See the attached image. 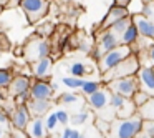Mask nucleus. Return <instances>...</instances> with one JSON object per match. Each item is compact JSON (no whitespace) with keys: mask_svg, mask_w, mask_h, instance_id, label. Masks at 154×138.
Listing matches in <instances>:
<instances>
[{"mask_svg":"<svg viewBox=\"0 0 154 138\" xmlns=\"http://www.w3.org/2000/svg\"><path fill=\"white\" fill-rule=\"evenodd\" d=\"M8 48H10V40L7 38V35L4 32H0V55L5 53Z\"/></svg>","mask_w":154,"mask_h":138,"instance_id":"obj_32","label":"nucleus"},{"mask_svg":"<svg viewBox=\"0 0 154 138\" xmlns=\"http://www.w3.org/2000/svg\"><path fill=\"white\" fill-rule=\"evenodd\" d=\"M55 90L51 88V83L45 78H37L30 85V98L32 100H51Z\"/></svg>","mask_w":154,"mask_h":138,"instance_id":"obj_8","label":"nucleus"},{"mask_svg":"<svg viewBox=\"0 0 154 138\" xmlns=\"http://www.w3.org/2000/svg\"><path fill=\"white\" fill-rule=\"evenodd\" d=\"M70 138H85V135H83V133H80L78 130H71Z\"/></svg>","mask_w":154,"mask_h":138,"instance_id":"obj_38","label":"nucleus"},{"mask_svg":"<svg viewBox=\"0 0 154 138\" xmlns=\"http://www.w3.org/2000/svg\"><path fill=\"white\" fill-rule=\"evenodd\" d=\"M101 88V83L100 82H94V80H85L83 87H81V93L85 95V97H88V95L94 93L96 90H100Z\"/></svg>","mask_w":154,"mask_h":138,"instance_id":"obj_25","label":"nucleus"},{"mask_svg":"<svg viewBox=\"0 0 154 138\" xmlns=\"http://www.w3.org/2000/svg\"><path fill=\"white\" fill-rule=\"evenodd\" d=\"M88 111H80V113H76V115H73V117H70V121L73 125H83L85 121L88 120Z\"/></svg>","mask_w":154,"mask_h":138,"instance_id":"obj_31","label":"nucleus"},{"mask_svg":"<svg viewBox=\"0 0 154 138\" xmlns=\"http://www.w3.org/2000/svg\"><path fill=\"white\" fill-rule=\"evenodd\" d=\"M139 32H137V28H136V25L133 24V20H131V24H129V27L126 28V30L123 32V34L119 35V43L121 45H134L137 40H139Z\"/></svg>","mask_w":154,"mask_h":138,"instance_id":"obj_18","label":"nucleus"},{"mask_svg":"<svg viewBox=\"0 0 154 138\" xmlns=\"http://www.w3.org/2000/svg\"><path fill=\"white\" fill-rule=\"evenodd\" d=\"M109 95H111V91L108 90V88L101 87L100 90H96L94 93L88 95V105H90L93 110L101 111L103 108H106L108 105H109Z\"/></svg>","mask_w":154,"mask_h":138,"instance_id":"obj_14","label":"nucleus"},{"mask_svg":"<svg viewBox=\"0 0 154 138\" xmlns=\"http://www.w3.org/2000/svg\"><path fill=\"white\" fill-rule=\"evenodd\" d=\"M136 111H137V108H136V105L133 103V100H131V98H126L119 110H116V118H129V117H133V115H136Z\"/></svg>","mask_w":154,"mask_h":138,"instance_id":"obj_19","label":"nucleus"},{"mask_svg":"<svg viewBox=\"0 0 154 138\" xmlns=\"http://www.w3.org/2000/svg\"><path fill=\"white\" fill-rule=\"evenodd\" d=\"M143 4H147V2H154V0H141Z\"/></svg>","mask_w":154,"mask_h":138,"instance_id":"obj_42","label":"nucleus"},{"mask_svg":"<svg viewBox=\"0 0 154 138\" xmlns=\"http://www.w3.org/2000/svg\"><path fill=\"white\" fill-rule=\"evenodd\" d=\"M57 118H58V123L68 125V121H70V113H68L66 110H58L57 111Z\"/></svg>","mask_w":154,"mask_h":138,"instance_id":"obj_33","label":"nucleus"},{"mask_svg":"<svg viewBox=\"0 0 154 138\" xmlns=\"http://www.w3.org/2000/svg\"><path fill=\"white\" fill-rule=\"evenodd\" d=\"M70 135H71V128H65V130H63V135H61V136L60 138H70Z\"/></svg>","mask_w":154,"mask_h":138,"instance_id":"obj_39","label":"nucleus"},{"mask_svg":"<svg viewBox=\"0 0 154 138\" xmlns=\"http://www.w3.org/2000/svg\"><path fill=\"white\" fill-rule=\"evenodd\" d=\"M141 14H143L147 20L154 22V2H147V4H144Z\"/></svg>","mask_w":154,"mask_h":138,"instance_id":"obj_30","label":"nucleus"},{"mask_svg":"<svg viewBox=\"0 0 154 138\" xmlns=\"http://www.w3.org/2000/svg\"><path fill=\"white\" fill-rule=\"evenodd\" d=\"M14 80V72L10 68H0V88H8Z\"/></svg>","mask_w":154,"mask_h":138,"instance_id":"obj_24","label":"nucleus"},{"mask_svg":"<svg viewBox=\"0 0 154 138\" xmlns=\"http://www.w3.org/2000/svg\"><path fill=\"white\" fill-rule=\"evenodd\" d=\"M143 130V118L133 115L129 118H114L109 123V138H136Z\"/></svg>","mask_w":154,"mask_h":138,"instance_id":"obj_1","label":"nucleus"},{"mask_svg":"<svg viewBox=\"0 0 154 138\" xmlns=\"http://www.w3.org/2000/svg\"><path fill=\"white\" fill-rule=\"evenodd\" d=\"M129 24H131V15H128V17H123V18H119L118 22H114V24L109 27V30L113 32L114 35L119 37V35L123 34L128 27H129Z\"/></svg>","mask_w":154,"mask_h":138,"instance_id":"obj_22","label":"nucleus"},{"mask_svg":"<svg viewBox=\"0 0 154 138\" xmlns=\"http://www.w3.org/2000/svg\"><path fill=\"white\" fill-rule=\"evenodd\" d=\"M128 15H131L129 10H128V7H121V5L113 4L109 7V10H108V14L104 15V18L101 20L100 27H98V32L108 30V28H109L114 22H118L119 18H123V17H128Z\"/></svg>","mask_w":154,"mask_h":138,"instance_id":"obj_9","label":"nucleus"},{"mask_svg":"<svg viewBox=\"0 0 154 138\" xmlns=\"http://www.w3.org/2000/svg\"><path fill=\"white\" fill-rule=\"evenodd\" d=\"M149 98H151V97L146 93V91H143V90H137L136 93H134L133 97H131V100H133V103H134V105H136V108H139L141 105H144L147 100H149Z\"/></svg>","mask_w":154,"mask_h":138,"instance_id":"obj_27","label":"nucleus"},{"mask_svg":"<svg viewBox=\"0 0 154 138\" xmlns=\"http://www.w3.org/2000/svg\"><path fill=\"white\" fill-rule=\"evenodd\" d=\"M143 120H154V97H151L144 105H141L136 111Z\"/></svg>","mask_w":154,"mask_h":138,"instance_id":"obj_20","label":"nucleus"},{"mask_svg":"<svg viewBox=\"0 0 154 138\" xmlns=\"http://www.w3.org/2000/svg\"><path fill=\"white\" fill-rule=\"evenodd\" d=\"M144 138H154V120H143V130Z\"/></svg>","mask_w":154,"mask_h":138,"instance_id":"obj_28","label":"nucleus"},{"mask_svg":"<svg viewBox=\"0 0 154 138\" xmlns=\"http://www.w3.org/2000/svg\"><path fill=\"white\" fill-rule=\"evenodd\" d=\"M106 88L111 93H118L124 98H131L139 90V83H137L136 75H131V77H123V78H116V80L108 82Z\"/></svg>","mask_w":154,"mask_h":138,"instance_id":"obj_5","label":"nucleus"},{"mask_svg":"<svg viewBox=\"0 0 154 138\" xmlns=\"http://www.w3.org/2000/svg\"><path fill=\"white\" fill-rule=\"evenodd\" d=\"M30 120H32V115H30V110H28V107L25 103L17 105V108L10 115V123L17 130H25Z\"/></svg>","mask_w":154,"mask_h":138,"instance_id":"obj_12","label":"nucleus"},{"mask_svg":"<svg viewBox=\"0 0 154 138\" xmlns=\"http://www.w3.org/2000/svg\"><path fill=\"white\" fill-rule=\"evenodd\" d=\"M91 68L86 67V63H83V62H71L70 67H68V72H70V75H73V77H85V75L90 72Z\"/></svg>","mask_w":154,"mask_h":138,"instance_id":"obj_21","label":"nucleus"},{"mask_svg":"<svg viewBox=\"0 0 154 138\" xmlns=\"http://www.w3.org/2000/svg\"><path fill=\"white\" fill-rule=\"evenodd\" d=\"M0 138H4V131L0 130Z\"/></svg>","mask_w":154,"mask_h":138,"instance_id":"obj_43","label":"nucleus"},{"mask_svg":"<svg viewBox=\"0 0 154 138\" xmlns=\"http://www.w3.org/2000/svg\"><path fill=\"white\" fill-rule=\"evenodd\" d=\"M8 2H10V0H0V5H4V7H7V5H8Z\"/></svg>","mask_w":154,"mask_h":138,"instance_id":"obj_40","label":"nucleus"},{"mask_svg":"<svg viewBox=\"0 0 154 138\" xmlns=\"http://www.w3.org/2000/svg\"><path fill=\"white\" fill-rule=\"evenodd\" d=\"M0 105H2V101H0Z\"/></svg>","mask_w":154,"mask_h":138,"instance_id":"obj_44","label":"nucleus"},{"mask_svg":"<svg viewBox=\"0 0 154 138\" xmlns=\"http://www.w3.org/2000/svg\"><path fill=\"white\" fill-rule=\"evenodd\" d=\"M25 131H27L28 138H47V127H45V120L42 117H33L30 121H28L27 128H25Z\"/></svg>","mask_w":154,"mask_h":138,"instance_id":"obj_15","label":"nucleus"},{"mask_svg":"<svg viewBox=\"0 0 154 138\" xmlns=\"http://www.w3.org/2000/svg\"><path fill=\"white\" fill-rule=\"evenodd\" d=\"M10 138H28V135L25 130H17V128H14V130L10 131Z\"/></svg>","mask_w":154,"mask_h":138,"instance_id":"obj_34","label":"nucleus"},{"mask_svg":"<svg viewBox=\"0 0 154 138\" xmlns=\"http://www.w3.org/2000/svg\"><path fill=\"white\" fill-rule=\"evenodd\" d=\"M50 42L48 40H42V38H37V40H32L28 42L27 45V50H25V55H27L28 60H38V58H45V57H50Z\"/></svg>","mask_w":154,"mask_h":138,"instance_id":"obj_7","label":"nucleus"},{"mask_svg":"<svg viewBox=\"0 0 154 138\" xmlns=\"http://www.w3.org/2000/svg\"><path fill=\"white\" fill-rule=\"evenodd\" d=\"M78 100H80V97H78L76 93H73V91H65V93H61L60 98H58V101L63 103V105H75Z\"/></svg>","mask_w":154,"mask_h":138,"instance_id":"obj_26","label":"nucleus"},{"mask_svg":"<svg viewBox=\"0 0 154 138\" xmlns=\"http://www.w3.org/2000/svg\"><path fill=\"white\" fill-rule=\"evenodd\" d=\"M146 52H147V57H149V62L154 65V43H151L149 47H147Z\"/></svg>","mask_w":154,"mask_h":138,"instance_id":"obj_36","label":"nucleus"},{"mask_svg":"<svg viewBox=\"0 0 154 138\" xmlns=\"http://www.w3.org/2000/svg\"><path fill=\"white\" fill-rule=\"evenodd\" d=\"M28 110H30V115L32 118L33 117H43L50 111V107H51V101L50 100H30L27 103Z\"/></svg>","mask_w":154,"mask_h":138,"instance_id":"obj_17","label":"nucleus"},{"mask_svg":"<svg viewBox=\"0 0 154 138\" xmlns=\"http://www.w3.org/2000/svg\"><path fill=\"white\" fill-rule=\"evenodd\" d=\"M51 67H53V60L50 57H45V58H38V60L33 62L32 65V72L37 78H47L51 72Z\"/></svg>","mask_w":154,"mask_h":138,"instance_id":"obj_16","label":"nucleus"},{"mask_svg":"<svg viewBox=\"0 0 154 138\" xmlns=\"http://www.w3.org/2000/svg\"><path fill=\"white\" fill-rule=\"evenodd\" d=\"M113 4L121 5V7H128V5L131 4V0H113Z\"/></svg>","mask_w":154,"mask_h":138,"instance_id":"obj_37","label":"nucleus"},{"mask_svg":"<svg viewBox=\"0 0 154 138\" xmlns=\"http://www.w3.org/2000/svg\"><path fill=\"white\" fill-rule=\"evenodd\" d=\"M5 10V7H4V5H0V15H2V12H4Z\"/></svg>","mask_w":154,"mask_h":138,"instance_id":"obj_41","label":"nucleus"},{"mask_svg":"<svg viewBox=\"0 0 154 138\" xmlns=\"http://www.w3.org/2000/svg\"><path fill=\"white\" fill-rule=\"evenodd\" d=\"M30 85H32V80L30 77H25V75H17L14 77L12 83L8 85V95L12 98H20L22 95H27L30 93Z\"/></svg>","mask_w":154,"mask_h":138,"instance_id":"obj_11","label":"nucleus"},{"mask_svg":"<svg viewBox=\"0 0 154 138\" xmlns=\"http://www.w3.org/2000/svg\"><path fill=\"white\" fill-rule=\"evenodd\" d=\"M118 45H119V37H118V35H114L109 28H108V30H101L96 37V45H94V50H93V58L98 62L106 52L113 50Z\"/></svg>","mask_w":154,"mask_h":138,"instance_id":"obj_6","label":"nucleus"},{"mask_svg":"<svg viewBox=\"0 0 154 138\" xmlns=\"http://www.w3.org/2000/svg\"><path fill=\"white\" fill-rule=\"evenodd\" d=\"M141 63L137 55L131 53L129 57H126L124 60H121L116 67H113L109 72L103 75V82L108 83L111 80H116V78H123V77H131V75H136L137 70H139Z\"/></svg>","mask_w":154,"mask_h":138,"instance_id":"obj_2","label":"nucleus"},{"mask_svg":"<svg viewBox=\"0 0 154 138\" xmlns=\"http://www.w3.org/2000/svg\"><path fill=\"white\" fill-rule=\"evenodd\" d=\"M8 121H10V115L7 111L0 110V123H8Z\"/></svg>","mask_w":154,"mask_h":138,"instance_id":"obj_35","label":"nucleus"},{"mask_svg":"<svg viewBox=\"0 0 154 138\" xmlns=\"http://www.w3.org/2000/svg\"><path fill=\"white\" fill-rule=\"evenodd\" d=\"M131 20L136 25L141 37L147 38V40H154V22L147 20L143 14H131Z\"/></svg>","mask_w":154,"mask_h":138,"instance_id":"obj_13","label":"nucleus"},{"mask_svg":"<svg viewBox=\"0 0 154 138\" xmlns=\"http://www.w3.org/2000/svg\"><path fill=\"white\" fill-rule=\"evenodd\" d=\"M50 2L51 0H20L18 7L25 14L28 24L37 25L50 10Z\"/></svg>","mask_w":154,"mask_h":138,"instance_id":"obj_3","label":"nucleus"},{"mask_svg":"<svg viewBox=\"0 0 154 138\" xmlns=\"http://www.w3.org/2000/svg\"><path fill=\"white\" fill-rule=\"evenodd\" d=\"M131 53H133V48H131L129 45H121V43L118 45V47H114L113 50L106 52V53L98 60V68H100L101 75H104L106 72H109L111 68L116 67L121 60H124L126 57H129Z\"/></svg>","mask_w":154,"mask_h":138,"instance_id":"obj_4","label":"nucleus"},{"mask_svg":"<svg viewBox=\"0 0 154 138\" xmlns=\"http://www.w3.org/2000/svg\"><path fill=\"white\" fill-rule=\"evenodd\" d=\"M61 83L66 88H70V90H78V88L83 87L85 80L80 77H73V75H71V77H61Z\"/></svg>","mask_w":154,"mask_h":138,"instance_id":"obj_23","label":"nucleus"},{"mask_svg":"<svg viewBox=\"0 0 154 138\" xmlns=\"http://www.w3.org/2000/svg\"><path fill=\"white\" fill-rule=\"evenodd\" d=\"M58 125V118H57V111H50L48 117L45 118V127H47L48 131H53Z\"/></svg>","mask_w":154,"mask_h":138,"instance_id":"obj_29","label":"nucleus"},{"mask_svg":"<svg viewBox=\"0 0 154 138\" xmlns=\"http://www.w3.org/2000/svg\"><path fill=\"white\" fill-rule=\"evenodd\" d=\"M139 90L146 91L149 97H154V68L151 67H139L136 73Z\"/></svg>","mask_w":154,"mask_h":138,"instance_id":"obj_10","label":"nucleus"}]
</instances>
